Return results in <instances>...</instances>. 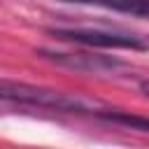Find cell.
I'll return each mask as SVG.
<instances>
[{"instance_id":"8992f818","label":"cell","mask_w":149,"mask_h":149,"mask_svg":"<svg viewBox=\"0 0 149 149\" xmlns=\"http://www.w3.org/2000/svg\"><path fill=\"white\" fill-rule=\"evenodd\" d=\"M16 107L14 105H9V102H5V100H0V114H7V112H14Z\"/></svg>"},{"instance_id":"3957f363","label":"cell","mask_w":149,"mask_h":149,"mask_svg":"<svg viewBox=\"0 0 149 149\" xmlns=\"http://www.w3.org/2000/svg\"><path fill=\"white\" fill-rule=\"evenodd\" d=\"M35 54L61 68H68L74 72H88V74H116V72H123L130 68L128 63H123L119 58L88 54V51H54V49L40 47V49H35Z\"/></svg>"},{"instance_id":"7a4b0ae2","label":"cell","mask_w":149,"mask_h":149,"mask_svg":"<svg viewBox=\"0 0 149 149\" xmlns=\"http://www.w3.org/2000/svg\"><path fill=\"white\" fill-rule=\"evenodd\" d=\"M47 35L72 42L81 47H98V49H130V51H147L149 42L137 35L119 33V30H100V28H47Z\"/></svg>"},{"instance_id":"52a82bcc","label":"cell","mask_w":149,"mask_h":149,"mask_svg":"<svg viewBox=\"0 0 149 149\" xmlns=\"http://www.w3.org/2000/svg\"><path fill=\"white\" fill-rule=\"evenodd\" d=\"M140 91L149 98V79H142V81H140Z\"/></svg>"},{"instance_id":"277c9868","label":"cell","mask_w":149,"mask_h":149,"mask_svg":"<svg viewBox=\"0 0 149 149\" xmlns=\"http://www.w3.org/2000/svg\"><path fill=\"white\" fill-rule=\"evenodd\" d=\"M63 2H74V5H93L130 16H142L149 19V0H63Z\"/></svg>"},{"instance_id":"5b68a950","label":"cell","mask_w":149,"mask_h":149,"mask_svg":"<svg viewBox=\"0 0 149 149\" xmlns=\"http://www.w3.org/2000/svg\"><path fill=\"white\" fill-rule=\"evenodd\" d=\"M98 119L102 121H109V123H119V126H126L130 130H142V133H149V119L142 116V114H135V112H126V109H98L95 112Z\"/></svg>"},{"instance_id":"6da1fadb","label":"cell","mask_w":149,"mask_h":149,"mask_svg":"<svg viewBox=\"0 0 149 149\" xmlns=\"http://www.w3.org/2000/svg\"><path fill=\"white\" fill-rule=\"evenodd\" d=\"M0 100L21 107H37V109H54V112H70V114H95L102 109V102L95 98H86L79 93H63L47 86H35L14 79H0Z\"/></svg>"}]
</instances>
